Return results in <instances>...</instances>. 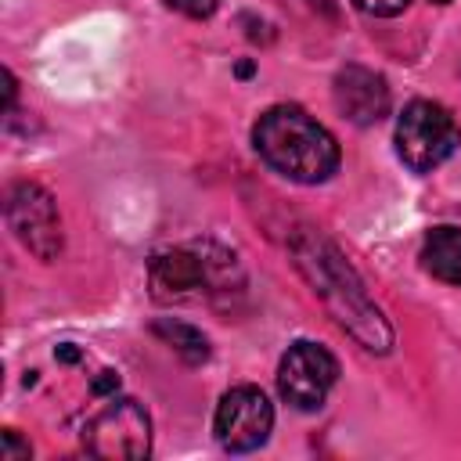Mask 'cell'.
<instances>
[{"label":"cell","instance_id":"9c48e42d","mask_svg":"<svg viewBox=\"0 0 461 461\" xmlns=\"http://www.w3.org/2000/svg\"><path fill=\"white\" fill-rule=\"evenodd\" d=\"M389 101L393 97H389L385 79L364 65H346L335 76V104L357 126H371L382 115H389Z\"/></svg>","mask_w":461,"mask_h":461},{"label":"cell","instance_id":"ba28073f","mask_svg":"<svg viewBox=\"0 0 461 461\" xmlns=\"http://www.w3.org/2000/svg\"><path fill=\"white\" fill-rule=\"evenodd\" d=\"M216 439L223 450L230 454H249L256 447L267 443L270 429H274V407L263 396V389L256 385H238L230 393H223L220 407H216Z\"/></svg>","mask_w":461,"mask_h":461},{"label":"cell","instance_id":"3957f363","mask_svg":"<svg viewBox=\"0 0 461 461\" xmlns=\"http://www.w3.org/2000/svg\"><path fill=\"white\" fill-rule=\"evenodd\" d=\"M230 277H241L234 267V256L216 245L166 249L148 267L151 295L158 303H184L212 292H230Z\"/></svg>","mask_w":461,"mask_h":461},{"label":"cell","instance_id":"6da1fadb","mask_svg":"<svg viewBox=\"0 0 461 461\" xmlns=\"http://www.w3.org/2000/svg\"><path fill=\"white\" fill-rule=\"evenodd\" d=\"M295 263L299 270L310 277V285L317 288V295L324 299V306L331 310V317L371 353H385L393 346V331L385 324V317L378 313V306L367 299L364 285L357 281L353 267L339 256L335 245L321 241V238H306L295 245Z\"/></svg>","mask_w":461,"mask_h":461},{"label":"cell","instance_id":"52a82bcc","mask_svg":"<svg viewBox=\"0 0 461 461\" xmlns=\"http://www.w3.org/2000/svg\"><path fill=\"white\" fill-rule=\"evenodd\" d=\"M339 378V360L317 342H295L281 357L277 393L299 411H317Z\"/></svg>","mask_w":461,"mask_h":461},{"label":"cell","instance_id":"30bf717a","mask_svg":"<svg viewBox=\"0 0 461 461\" xmlns=\"http://www.w3.org/2000/svg\"><path fill=\"white\" fill-rule=\"evenodd\" d=\"M421 263L432 277L461 285V227H432L421 245Z\"/></svg>","mask_w":461,"mask_h":461},{"label":"cell","instance_id":"8fae6325","mask_svg":"<svg viewBox=\"0 0 461 461\" xmlns=\"http://www.w3.org/2000/svg\"><path fill=\"white\" fill-rule=\"evenodd\" d=\"M155 335H162L187 364H202L209 357V342L202 331H194L191 324H180V321H158L155 324Z\"/></svg>","mask_w":461,"mask_h":461},{"label":"cell","instance_id":"9a60e30c","mask_svg":"<svg viewBox=\"0 0 461 461\" xmlns=\"http://www.w3.org/2000/svg\"><path fill=\"white\" fill-rule=\"evenodd\" d=\"M436 4H447V0H436Z\"/></svg>","mask_w":461,"mask_h":461},{"label":"cell","instance_id":"277c9868","mask_svg":"<svg viewBox=\"0 0 461 461\" xmlns=\"http://www.w3.org/2000/svg\"><path fill=\"white\" fill-rule=\"evenodd\" d=\"M461 144L454 115L436 101H411L396 119V155L414 173H429Z\"/></svg>","mask_w":461,"mask_h":461},{"label":"cell","instance_id":"4fadbf2b","mask_svg":"<svg viewBox=\"0 0 461 461\" xmlns=\"http://www.w3.org/2000/svg\"><path fill=\"white\" fill-rule=\"evenodd\" d=\"M360 11H367V14H375V18H393V14H400L403 7H407V0H353Z\"/></svg>","mask_w":461,"mask_h":461},{"label":"cell","instance_id":"7a4b0ae2","mask_svg":"<svg viewBox=\"0 0 461 461\" xmlns=\"http://www.w3.org/2000/svg\"><path fill=\"white\" fill-rule=\"evenodd\" d=\"M252 140L267 166L295 184H321L339 166L335 137L295 104L267 108L252 130Z\"/></svg>","mask_w":461,"mask_h":461},{"label":"cell","instance_id":"8992f818","mask_svg":"<svg viewBox=\"0 0 461 461\" xmlns=\"http://www.w3.org/2000/svg\"><path fill=\"white\" fill-rule=\"evenodd\" d=\"M4 212H7V223L14 230V238L40 259H58L61 245H65V234H61V216H58V205L54 198L32 184V180H22V184H11L7 187V198H4Z\"/></svg>","mask_w":461,"mask_h":461},{"label":"cell","instance_id":"7c38bea8","mask_svg":"<svg viewBox=\"0 0 461 461\" xmlns=\"http://www.w3.org/2000/svg\"><path fill=\"white\" fill-rule=\"evenodd\" d=\"M166 4L180 14H187V18H209L220 7V0H166Z\"/></svg>","mask_w":461,"mask_h":461},{"label":"cell","instance_id":"5b68a950","mask_svg":"<svg viewBox=\"0 0 461 461\" xmlns=\"http://www.w3.org/2000/svg\"><path fill=\"white\" fill-rule=\"evenodd\" d=\"M86 454L101 461H140L151 450V421L137 400H112L83 425Z\"/></svg>","mask_w":461,"mask_h":461},{"label":"cell","instance_id":"5bb4252c","mask_svg":"<svg viewBox=\"0 0 461 461\" xmlns=\"http://www.w3.org/2000/svg\"><path fill=\"white\" fill-rule=\"evenodd\" d=\"M29 443H22L18 439V432H4V450H0V461H29Z\"/></svg>","mask_w":461,"mask_h":461}]
</instances>
